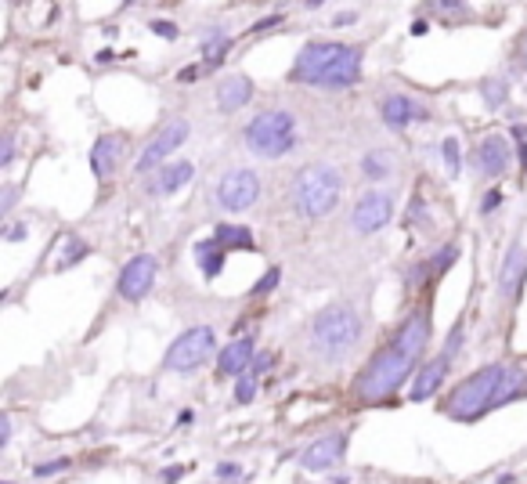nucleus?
Wrapping results in <instances>:
<instances>
[{
  "instance_id": "obj_5",
  "label": "nucleus",
  "mask_w": 527,
  "mask_h": 484,
  "mask_svg": "<svg viewBox=\"0 0 527 484\" xmlns=\"http://www.w3.org/2000/svg\"><path fill=\"white\" fill-rule=\"evenodd\" d=\"M246 148L256 159H282L297 148V116L290 109H264L246 123Z\"/></svg>"
},
{
  "instance_id": "obj_10",
  "label": "nucleus",
  "mask_w": 527,
  "mask_h": 484,
  "mask_svg": "<svg viewBox=\"0 0 527 484\" xmlns=\"http://www.w3.org/2000/svg\"><path fill=\"white\" fill-rule=\"evenodd\" d=\"M390 220H394V192L387 188H369L351 210V231L358 235H376Z\"/></svg>"
},
{
  "instance_id": "obj_38",
  "label": "nucleus",
  "mask_w": 527,
  "mask_h": 484,
  "mask_svg": "<svg viewBox=\"0 0 527 484\" xmlns=\"http://www.w3.org/2000/svg\"><path fill=\"white\" fill-rule=\"evenodd\" d=\"M498 206H502V192H498V188H491V192H487V195L480 199V213L487 217V213H495Z\"/></svg>"
},
{
  "instance_id": "obj_24",
  "label": "nucleus",
  "mask_w": 527,
  "mask_h": 484,
  "mask_svg": "<svg viewBox=\"0 0 527 484\" xmlns=\"http://www.w3.org/2000/svg\"><path fill=\"white\" fill-rule=\"evenodd\" d=\"M272 362H275V358H272L268 351H260V354H256V362H253V369H249L246 376H238V383H235V401H238V405L253 401V394H256V380L272 369Z\"/></svg>"
},
{
  "instance_id": "obj_4",
  "label": "nucleus",
  "mask_w": 527,
  "mask_h": 484,
  "mask_svg": "<svg viewBox=\"0 0 527 484\" xmlns=\"http://www.w3.org/2000/svg\"><path fill=\"white\" fill-rule=\"evenodd\" d=\"M340 192H344V177L333 163H311L293 181V202H297L300 217H308V220L329 217L340 202Z\"/></svg>"
},
{
  "instance_id": "obj_28",
  "label": "nucleus",
  "mask_w": 527,
  "mask_h": 484,
  "mask_svg": "<svg viewBox=\"0 0 527 484\" xmlns=\"http://www.w3.org/2000/svg\"><path fill=\"white\" fill-rule=\"evenodd\" d=\"M91 254V246L84 238H66V254L55 261V272H66V268H73V264H80L84 257Z\"/></svg>"
},
{
  "instance_id": "obj_29",
  "label": "nucleus",
  "mask_w": 527,
  "mask_h": 484,
  "mask_svg": "<svg viewBox=\"0 0 527 484\" xmlns=\"http://www.w3.org/2000/svg\"><path fill=\"white\" fill-rule=\"evenodd\" d=\"M441 152H444V166H448V177H459V174H462V156H459V141H455V138H444V141H441Z\"/></svg>"
},
{
  "instance_id": "obj_22",
  "label": "nucleus",
  "mask_w": 527,
  "mask_h": 484,
  "mask_svg": "<svg viewBox=\"0 0 527 484\" xmlns=\"http://www.w3.org/2000/svg\"><path fill=\"white\" fill-rule=\"evenodd\" d=\"M192 254H195V264H199L202 279H217L220 268H224V257H228V250L220 246L217 238H199L192 246Z\"/></svg>"
},
{
  "instance_id": "obj_20",
  "label": "nucleus",
  "mask_w": 527,
  "mask_h": 484,
  "mask_svg": "<svg viewBox=\"0 0 527 484\" xmlns=\"http://www.w3.org/2000/svg\"><path fill=\"white\" fill-rule=\"evenodd\" d=\"M523 272H527V250H523V242L516 238L513 246H509V254H505L502 272H498V293H502V297H513V290L520 286Z\"/></svg>"
},
{
  "instance_id": "obj_34",
  "label": "nucleus",
  "mask_w": 527,
  "mask_h": 484,
  "mask_svg": "<svg viewBox=\"0 0 527 484\" xmlns=\"http://www.w3.org/2000/svg\"><path fill=\"white\" fill-rule=\"evenodd\" d=\"M430 12H433V15H466L469 8H466V4H455V0H437Z\"/></svg>"
},
{
  "instance_id": "obj_33",
  "label": "nucleus",
  "mask_w": 527,
  "mask_h": 484,
  "mask_svg": "<svg viewBox=\"0 0 527 484\" xmlns=\"http://www.w3.org/2000/svg\"><path fill=\"white\" fill-rule=\"evenodd\" d=\"M62 470H69V459L62 455V459H48V462H37L33 466V473L37 477H55V473H62Z\"/></svg>"
},
{
  "instance_id": "obj_11",
  "label": "nucleus",
  "mask_w": 527,
  "mask_h": 484,
  "mask_svg": "<svg viewBox=\"0 0 527 484\" xmlns=\"http://www.w3.org/2000/svg\"><path fill=\"white\" fill-rule=\"evenodd\" d=\"M156 275H159V261H156L152 254H138V257H130V261L123 264V272H120V279H116V293H120L123 300L138 304V300H145V297L152 293Z\"/></svg>"
},
{
  "instance_id": "obj_40",
  "label": "nucleus",
  "mask_w": 527,
  "mask_h": 484,
  "mask_svg": "<svg viewBox=\"0 0 527 484\" xmlns=\"http://www.w3.org/2000/svg\"><path fill=\"white\" fill-rule=\"evenodd\" d=\"M286 22V15H268V19H260V22H253V33H264V30H275V26H282Z\"/></svg>"
},
{
  "instance_id": "obj_6",
  "label": "nucleus",
  "mask_w": 527,
  "mask_h": 484,
  "mask_svg": "<svg viewBox=\"0 0 527 484\" xmlns=\"http://www.w3.org/2000/svg\"><path fill=\"white\" fill-rule=\"evenodd\" d=\"M213 351H217V333H213L210 326H192V329H184V333L166 347L163 365H166L170 372H195Z\"/></svg>"
},
{
  "instance_id": "obj_39",
  "label": "nucleus",
  "mask_w": 527,
  "mask_h": 484,
  "mask_svg": "<svg viewBox=\"0 0 527 484\" xmlns=\"http://www.w3.org/2000/svg\"><path fill=\"white\" fill-rule=\"evenodd\" d=\"M152 33H156V37H163V40H177V33H181V30H177L174 22H163V19H159V22H152Z\"/></svg>"
},
{
  "instance_id": "obj_37",
  "label": "nucleus",
  "mask_w": 527,
  "mask_h": 484,
  "mask_svg": "<svg viewBox=\"0 0 527 484\" xmlns=\"http://www.w3.org/2000/svg\"><path fill=\"white\" fill-rule=\"evenodd\" d=\"M15 202H19V188L8 184V188H4V199H0V217H8V213L15 210Z\"/></svg>"
},
{
  "instance_id": "obj_30",
  "label": "nucleus",
  "mask_w": 527,
  "mask_h": 484,
  "mask_svg": "<svg viewBox=\"0 0 527 484\" xmlns=\"http://www.w3.org/2000/svg\"><path fill=\"white\" fill-rule=\"evenodd\" d=\"M455 257H459V246H455V242H448V246H441V254L437 257H430V275H441V272H448L451 264H455Z\"/></svg>"
},
{
  "instance_id": "obj_45",
  "label": "nucleus",
  "mask_w": 527,
  "mask_h": 484,
  "mask_svg": "<svg viewBox=\"0 0 527 484\" xmlns=\"http://www.w3.org/2000/svg\"><path fill=\"white\" fill-rule=\"evenodd\" d=\"M181 84H192V80H199V66H188V69H181V76H177Z\"/></svg>"
},
{
  "instance_id": "obj_36",
  "label": "nucleus",
  "mask_w": 527,
  "mask_h": 484,
  "mask_svg": "<svg viewBox=\"0 0 527 484\" xmlns=\"http://www.w3.org/2000/svg\"><path fill=\"white\" fill-rule=\"evenodd\" d=\"M15 163V134H4L0 141V166H12Z\"/></svg>"
},
{
  "instance_id": "obj_2",
  "label": "nucleus",
  "mask_w": 527,
  "mask_h": 484,
  "mask_svg": "<svg viewBox=\"0 0 527 484\" xmlns=\"http://www.w3.org/2000/svg\"><path fill=\"white\" fill-rule=\"evenodd\" d=\"M419 358H412V354H405V351H397L394 344H387L383 351H376L372 358H369V365L358 372V380H354V398L358 401H383V398H390L394 390H401L405 387V380H412L419 369Z\"/></svg>"
},
{
  "instance_id": "obj_31",
  "label": "nucleus",
  "mask_w": 527,
  "mask_h": 484,
  "mask_svg": "<svg viewBox=\"0 0 527 484\" xmlns=\"http://www.w3.org/2000/svg\"><path fill=\"white\" fill-rule=\"evenodd\" d=\"M462 340H466V322H462V318H459V322H455V329H451V336H448V344H444V351H441V354H444V358H448V362H455V354H459V347H462Z\"/></svg>"
},
{
  "instance_id": "obj_14",
  "label": "nucleus",
  "mask_w": 527,
  "mask_h": 484,
  "mask_svg": "<svg viewBox=\"0 0 527 484\" xmlns=\"http://www.w3.org/2000/svg\"><path fill=\"white\" fill-rule=\"evenodd\" d=\"M390 344H394L397 351L412 354V358H423V351H426V344H430V318H426L423 311L408 315V318L397 326V333H394Z\"/></svg>"
},
{
  "instance_id": "obj_27",
  "label": "nucleus",
  "mask_w": 527,
  "mask_h": 484,
  "mask_svg": "<svg viewBox=\"0 0 527 484\" xmlns=\"http://www.w3.org/2000/svg\"><path fill=\"white\" fill-rule=\"evenodd\" d=\"M480 98H484L487 109H502V105L509 102V84H505V76H487V80L480 84Z\"/></svg>"
},
{
  "instance_id": "obj_19",
  "label": "nucleus",
  "mask_w": 527,
  "mask_h": 484,
  "mask_svg": "<svg viewBox=\"0 0 527 484\" xmlns=\"http://www.w3.org/2000/svg\"><path fill=\"white\" fill-rule=\"evenodd\" d=\"M120 159H123V138L102 134V138L94 141V148H91V174H94L98 181H105V177L116 174V163H120Z\"/></svg>"
},
{
  "instance_id": "obj_17",
  "label": "nucleus",
  "mask_w": 527,
  "mask_h": 484,
  "mask_svg": "<svg viewBox=\"0 0 527 484\" xmlns=\"http://www.w3.org/2000/svg\"><path fill=\"white\" fill-rule=\"evenodd\" d=\"M448 369H451V362L444 358V354H437L433 362H426V365H419V372H415V380H412V401H426V398H433L437 390H441V383L448 380Z\"/></svg>"
},
{
  "instance_id": "obj_46",
  "label": "nucleus",
  "mask_w": 527,
  "mask_h": 484,
  "mask_svg": "<svg viewBox=\"0 0 527 484\" xmlns=\"http://www.w3.org/2000/svg\"><path fill=\"white\" fill-rule=\"evenodd\" d=\"M523 66H527V33H523Z\"/></svg>"
},
{
  "instance_id": "obj_3",
  "label": "nucleus",
  "mask_w": 527,
  "mask_h": 484,
  "mask_svg": "<svg viewBox=\"0 0 527 484\" xmlns=\"http://www.w3.org/2000/svg\"><path fill=\"white\" fill-rule=\"evenodd\" d=\"M362 340V315L351 304H329L311 322V351L336 362L351 354Z\"/></svg>"
},
{
  "instance_id": "obj_41",
  "label": "nucleus",
  "mask_w": 527,
  "mask_h": 484,
  "mask_svg": "<svg viewBox=\"0 0 527 484\" xmlns=\"http://www.w3.org/2000/svg\"><path fill=\"white\" fill-rule=\"evenodd\" d=\"M354 22H358V12H340V15L333 19V26H336V30H344V26H354Z\"/></svg>"
},
{
  "instance_id": "obj_21",
  "label": "nucleus",
  "mask_w": 527,
  "mask_h": 484,
  "mask_svg": "<svg viewBox=\"0 0 527 484\" xmlns=\"http://www.w3.org/2000/svg\"><path fill=\"white\" fill-rule=\"evenodd\" d=\"M192 174H195V166H192L188 159H174V163H166V166L156 174V181H152V195L181 192V188L192 181Z\"/></svg>"
},
{
  "instance_id": "obj_32",
  "label": "nucleus",
  "mask_w": 527,
  "mask_h": 484,
  "mask_svg": "<svg viewBox=\"0 0 527 484\" xmlns=\"http://www.w3.org/2000/svg\"><path fill=\"white\" fill-rule=\"evenodd\" d=\"M279 279H282V268H268V272H264V279H260L249 293H253V297H268V293L279 286Z\"/></svg>"
},
{
  "instance_id": "obj_23",
  "label": "nucleus",
  "mask_w": 527,
  "mask_h": 484,
  "mask_svg": "<svg viewBox=\"0 0 527 484\" xmlns=\"http://www.w3.org/2000/svg\"><path fill=\"white\" fill-rule=\"evenodd\" d=\"M213 238L220 242L224 250H238V254H253L256 250V238H253V231L246 224H217Z\"/></svg>"
},
{
  "instance_id": "obj_15",
  "label": "nucleus",
  "mask_w": 527,
  "mask_h": 484,
  "mask_svg": "<svg viewBox=\"0 0 527 484\" xmlns=\"http://www.w3.org/2000/svg\"><path fill=\"white\" fill-rule=\"evenodd\" d=\"M253 362H256V344H253V336H238V340H231L220 354H217V369H220V376H246L249 369H253Z\"/></svg>"
},
{
  "instance_id": "obj_42",
  "label": "nucleus",
  "mask_w": 527,
  "mask_h": 484,
  "mask_svg": "<svg viewBox=\"0 0 527 484\" xmlns=\"http://www.w3.org/2000/svg\"><path fill=\"white\" fill-rule=\"evenodd\" d=\"M12 441V416H0V444Z\"/></svg>"
},
{
  "instance_id": "obj_47",
  "label": "nucleus",
  "mask_w": 527,
  "mask_h": 484,
  "mask_svg": "<svg viewBox=\"0 0 527 484\" xmlns=\"http://www.w3.org/2000/svg\"><path fill=\"white\" fill-rule=\"evenodd\" d=\"M513 480H516V477H502V480H498V484H513Z\"/></svg>"
},
{
  "instance_id": "obj_44",
  "label": "nucleus",
  "mask_w": 527,
  "mask_h": 484,
  "mask_svg": "<svg viewBox=\"0 0 527 484\" xmlns=\"http://www.w3.org/2000/svg\"><path fill=\"white\" fill-rule=\"evenodd\" d=\"M181 477H184V466H166V470H163V480H166V484H174V480H181Z\"/></svg>"
},
{
  "instance_id": "obj_1",
  "label": "nucleus",
  "mask_w": 527,
  "mask_h": 484,
  "mask_svg": "<svg viewBox=\"0 0 527 484\" xmlns=\"http://www.w3.org/2000/svg\"><path fill=\"white\" fill-rule=\"evenodd\" d=\"M516 398H527V369L520 365H502V362H491V365H480L477 372H469L444 401V412L455 419V423H473Z\"/></svg>"
},
{
  "instance_id": "obj_13",
  "label": "nucleus",
  "mask_w": 527,
  "mask_h": 484,
  "mask_svg": "<svg viewBox=\"0 0 527 484\" xmlns=\"http://www.w3.org/2000/svg\"><path fill=\"white\" fill-rule=\"evenodd\" d=\"M473 159H477V170L484 177H502L509 170V163H513V152H509V141L502 134H487L477 145V156Z\"/></svg>"
},
{
  "instance_id": "obj_43",
  "label": "nucleus",
  "mask_w": 527,
  "mask_h": 484,
  "mask_svg": "<svg viewBox=\"0 0 527 484\" xmlns=\"http://www.w3.org/2000/svg\"><path fill=\"white\" fill-rule=\"evenodd\" d=\"M4 238H8V242H19V238H26V224H12V228L4 231Z\"/></svg>"
},
{
  "instance_id": "obj_9",
  "label": "nucleus",
  "mask_w": 527,
  "mask_h": 484,
  "mask_svg": "<svg viewBox=\"0 0 527 484\" xmlns=\"http://www.w3.org/2000/svg\"><path fill=\"white\" fill-rule=\"evenodd\" d=\"M188 120H170V123H163L156 134H152V141L141 148V156H138V163H134V170L138 174H148V170H163L166 166V159L188 141Z\"/></svg>"
},
{
  "instance_id": "obj_16",
  "label": "nucleus",
  "mask_w": 527,
  "mask_h": 484,
  "mask_svg": "<svg viewBox=\"0 0 527 484\" xmlns=\"http://www.w3.org/2000/svg\"><path fill=\"white\" fill-rule=\"evenodd\" d=\"M380 116L390 130H405L408 123L415 120H426V109L415 102V98H405V94H390L383 105H380Z\"/></svg>"
},
{
  "instance_id": "obj_18",
  "label": "nucleus",
  "mask_w": 527,
  "mask_h": 484,
  "mask_svg": "<svg viewBox=\"0 0 527 484\" xmlns=\"http://www.w3.org/2000/svg\"><path fill=\"white\" fill-rule=\"evenodd\" d=\"M253 98V80L246 73H231L217 84V109L220 112H238Z\"/></svg>"
},
{
  "instance_id": "obj_8",
  "label": "nucleus",
  "mask_w": 527,
  "mask_h": 484,
  "mask_svg": "<svg viewBox=\"0 0 527 484\" xmlns=\"http://www.w3.org/2000/svg\"><path fill=\"white\" fill-rule=\"evenodd\" d=\"M351 44H336V40H311L300 55H297V62H293V73H290V80L293 84H318V76L322 73H329L340 58H344V51H347Z\"/></svg>"
},
{
  "instance_id": "obj_12",
  "label": "nucleus",
  "mask_w": 527,
  "mask_h": 484,
  "mask_svg": "<svg viewBox=\"0 0 527 484\" xmlns=\"http://www.w3.org/2000/svg\"><path fill=\"white\" fill-rule=\"evenodd\" d=\"M344 455H347V434L336 430V434H326V437L311 441V444L300 452V466L311 470V473H326V470L340 466Z\"/></svg>"
},
{
  "instance_id": "obj_35",
  "label": "nucleus",
  "mask_w": 527,
  "mask_h": 484,
  "mask_svg": "<svg viewBox=\"0 0 527 484\" xmlns=\"http://www.w3.org/2000/svg\"><path fill=\"white\" fill-rule=\"evenodd\" d=\"M217 477H220V484H235L242 477V466L238 462H220L217 466Z\"/></svg>"
},
{
  "instance_id": "obj_25",
  "label": "nucleus",
  "mask_w": 527,
  "mask_h": 484,
  "mask_svg": "<svg viewBox=\"0 0 527 484\" xmlns=\"http://www.w3.org/2000/svg\"><path fill=\"white\" fill-rule=\"evenodd\" d=\"M362 174H365L369 181L390 177V174H394V152H390V148H372V152H365V156H362Z\"/></svg>"
},
{
  "instance_id": "obj_7",
  "label": "nucleus",
  "mask_w": 527,
  "mask_h": 484,
  "mask_svg": "<svg viewBox=\"0 0 527 484\" xmlns=\"http://www.w3.org/2000/svg\"><path fill=\"white\" fill-rule=\"evenodd\" d=\"M256 199H260V177H256L253 170H246V166L228 170V174L217 181V188H213V202H217L224 213H242V210L256 206Z\"/></svg>"
},
{
  "instance_id": "obj_26",
  "label": "nucleus",
  "mask_w": 527,
  "mask_h": 484,
  "mask_svg": "<svg viewBox=\"0 0 527 484\" xmlns=\"http://www.w3.org/2000/svg\"><path fill=\"white\" fill-rule=\"evenodd\" d=\"M199 48H202V66H217L224 58V51L231 48V40L224 37V30H202Z\"/></svg>"
}]
</instances>
